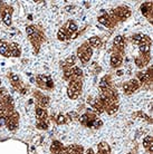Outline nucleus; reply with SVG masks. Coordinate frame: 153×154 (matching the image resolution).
<instances>
[{
	"label": "nucleus",
	"mask_w": 153,
	"mask_h": 154,
	"mask_svg": "<svg viewBox=\"0 0 153 154\" xmlns=\"http://www.w3.org/2000/svg\"><path fill=\"white\" fill-rule=\"evenodd\" d=\"M9 54H10V56H12V57H18L20 55L19 46H18L17 44H11V45L9 46Z\"/></svg>",
	"instance_id": "obj_8"
},
{
	"label": "nucleus",
	"mask_w": 153,
	"mask_h": 154,
	"mask_svg": "<svg viewBox=\"0 0 153 154\" xmlns=\"http://www.w3.org/2000/svg\"><path fill=\"white\" fill-rule=\"evenodd\" d=\"M86 154H94V152H93V150H88L87 152H86Z\"/></svg>",
	"instance_id": "obj_28"
},
{
	"label": "nucleus",
	"mask_w": 153,
	"mask_h": 154,
	"mask_svg": "<svg viewBox=\"0 0 153 154\" xmlns=\"http://www.w3.org/2000/svg\"><path fill=\"white\" fill-rule=\"evenodd\" d=\"M80 89H82V81L80 79H72L68 86V96L72 100H75L80 96Z\"/></svg>",
	"instance_id": "obj_1"
},
{
	"label": "nucleus",
	"mask_w": 153,
	"mask_h": 154,
	"mask_svg": "<svg viewBox=\"0 0 153 154\" xmlns=\"http://www.w3.org/2000/svg\"><path fill=\"white\" fill-rule=\"evenodd\" d=\"M74 64H75V57L72 56V57H69L68 59H66V62L64 63V67H65V68H70Z\"/></svg>",
	"instance_id": "obj_19"
},
{
	"label": "nucleus",
	"mask_w": 153,
	"mask_h": 154,
	"mask_svg": "<svg viewBox=\"0 0 153 154\" xmlns=\"http://www.w3.org/2000/svg\"><path fill=\"white\" fill-rule=\"evenodd\" d=\"M113 14H114L115 17L119 18V19H125V18H127V17L131 15L130 10H129L126 7H119Z\"/></svg>",
	"instance_id": "obj_4"
},
{
	"label": "nucleus",
	"mask_w": 153,
	"mask_h": 154,
	"mask_svg": "<svg viewBox=\"0 0 153 154\" xmlns=\"http://www.w3.org/2000/svg\"><path fill=\"white\" fill-rule=\"evenodd\" d=\"M98 154H110L111 153V149H110V145L105 142H102L98 144Z\"/></svg>",
	"instance_id": "obj_7"
},
{
	"label": "nucleus",
	"mask_w": 153,
	"mask_h": 154,
	"mask_svg": "<svg viewBox=\"0 0 153 154\" xmlns=\"http://www.w3.org/2000/svg\"><path fill=\"white\" fill-rule=\"evenodd\" d=\"M98 21H100L101 23H103V25H105V26H107V27H111V25H110L111 18H110V17H108L107 15H105V16H101L100 18H98Z\"/></svg>",
	"instance_id": "obj_15"
},
{
	"label": "nucleus",
	"mask_w": 153,
	"mask_h": 154,
	"mask_svg": "<svg viewBox=\"0 0 153 154\" xmlns=\"http://www.w3.org/2000/svg\"><path fill=\"white\" fill-rule=\"evenodd\" d=\"M58 38L61 40H65L66 39V30L64 28H61V30L58 31Z\"/></svg>",
	"instance_id": "obj_22"
},
{
	"label": "nucleus",
	"mask_w": 153,
	"mask_h": 154,
	"mask_svg": "<svg viewBox=\"0 0 153 154\" xmlns=\"http://www.w3.org/2000/svg\"><path fill=\"white\" fill-rule=\"evenodd\" d=\"M140 86H141L140 82H138L136 79H131V81H129L127 83L123 85V89L126 94H131V93L135 92L136 89L140 88Z\"/></svg>",
	"instance_id": "obj_3"
},
{
	"label": "nucleus",
	"mask_w": 153,
	"mask_h": 154,
	"mask_svg": "<svg viewBox=\"0 0 153 154\" xmlns=\"http://www.w3.org/2000/svg\"><path fill=\"white\" fill-rule=\"evenodd\" d=\"M88 42L92 45L93 47H100L102 42H101V39L98 37H92V38L88 40Z\"/></svg>",
	"instance_id": "obj_17"
},
{
	"label": "nucleus",
	"mask_w": 153,
	"mask_h": 154,
	"mask_svg": "<svg viewBox=\"0 0 153 154\" xmlns=\"http://www.w3.org/2000/svg\"><path fill=\"white\" fill-rule=\"evenodd\" d=\"M67 117H68V119H70V121H74L75 119H78V117H77V113L76 112H70V113H68Z\"/></svg>",
	"instance_id": "obj_26"
},
{
	"label": "nucleus",
	"mask_w": 153,
	"mask_h": 154,
	"mask_svg": "<svg viewBox=\"0 0 153 154\" xmlns=\"http://www.w3.org/2000/svg\"><path fill=\"white\" fill-rule=\"evenodd\" d=\"M123 62V58L122 56L116 51V54H113L111 57V64L113 67H119Z\"/></svg>",
	"instance_id": "obj_5"
},
{
	"label": "nucleus",
	"mask_w": 153,
	"mask_h": 154,
	"mask_svg": "<svg viewBox=\"0 0 153 154\" xmlns=\"http://www.w3.org/2000/svg\"><path fill=\"white\" fill-rule=\"evenodd\" d=\"M150 60V57L149 55H143V56H140L135 59V64L139 66V67H144V66L149 63Z\"/></svg>",
	"instance_id": "obj_6"
},
{
	"label": "nucleus",
	"mask_w": 153,
	"mask_h": 154,
	"mask_svg": "<svg viewBox=\"0 0 153 154\" xmlns=\"http://www.w3.org/2000/svg\"><path fill=\"white\" fill-rule=\"evenodd\" d=\"M5 124H6V117L4 115H1L0 116V126H2Z\"/></svg>",
	"instance_id": "obj_27"
},
{
	"label": "nucleus",
	"mask_w": 153,
	"mask_h": 154,
	"mask_svg": "<svg viewBox=\"0 0 153 154\" xmlns=\"http://www.w3.org/2000/svg\"><path fill=\"white\" fill-rule=\"evenodd\" d=\"M67 149L72 154H83V147L78 146V145H72Z\"/></svg>",
	"instance_id": "obj_13"
},
{
	"label": "nucleus",
	"mask_w": 153,
	"mask_h": 154,
	"mask_svg": "<svg viewBox=\"0 0 153 154\" xmlns=\"http://www.w3.org/2000/svg\"><path fill=\"white\" fill-rule=\"evenodd\" d=\"M63 149V145H61V142H58V141H54L53 144H52V151L54 152H57V151L61 150Z\"/></svg>",
	"instance_id": "obj_18"
},
{
	"label": "nucleus",
	"mask_w": 153,
	"mask_h": 154,
	"mask_svg": "<svg viewBox=\"0 0 153 154\" xmlns=\"http://www.w3.org/2000/svg\"><path fill=\"white\" fill-rule=\"evenodd\" d=\"M56 121H57V124H64V123H66V121H67V119H66V116L59 115Z\"/></svg>",
	"instance_id": "obj_24"
},
{
	"label": "nucleus",
	"mask_w": 153,
	"mask_h": 154,
	"mask_svg": "<svg viewBox=\"0 0 153 154\" xmlns=\"http://www.w3.org/2000/svg\"><path fill=\"white\" fill-rule=\"evenodd\" d=\"M78 57L83 63H87L89 60V58L92 56V48L87 46V44H84L83 46L78 49Z\"/></svg>",
	"instance_id": "obj_2"
},
{
	"label": "nucleus",
	"mask_w": 153,
	"mask_h": 154,
	"mask_svg": "<svg viewBox=\"0 0 153 154\" xmlns=\"http://www.w3.org/2000/svg\"><path fill=\"white\" fill-rule=\"evenodd\" d=\"M143 144H144V147L146 150H149V152L152 153V137L151 136H146L144 141H143Z\"/></svg>",
	"instance_id": "obj_14"
},
{
	"label": "nucleus",
	"mask_w": 153,
	"mask_h": 154,
	"mask_svg": "<svg viewBox=\"0 0 153 154\" xmlns=\"http://www.w3.org/2000/svg\"><path fill=\"white\" fill-rule=\"evenodd\" d=\"M4 21L7 25H10V23H11V15H10V12H5L4 14Z\"/></svg>",
	"instance_id": "obj_21"
},
{
	"label": "nucleus",
	"mask_w": 153,
	"mask_h": 154,
	"mask_svg": "<svg viewBox=\"0 0 153 154\" xmlns=\"http://www.w3.org/2000/svg\"><path fill=\"white\" fill-rule=\"evenodd\" d=\"M66 27H67V31H68L69 34H73V32H75L77 30V26L73 21H68L67 25H66Z\"/></svg>",
	"instance_id": "obj_16"
},
{
	"label": "nucleus",
	"mask_w": 153,
	"mask_h": 154,
	"mask_svg": "<svg viewBox=\"0 0 153 154\" xmlns=\"http://www.w3.org/2000/svg\"><path fill=\"white\" fill-rule=\"evenodd\" d=\"M37 126H38L39 128H42V130H46L47 124L45 123V121H39L38 123H37Z\"/></svg>",
	"instance_id": "obj_25"
},
{
	"label": "nucleus",
	"mask_w": 153,
	"mask_h": 154,
	"mask_svg": "<svg viewBox=\"0 0 153 154\" xmlns=\"http://www.w3.org/2000/svg\"><path fill=\"white\" fill-rule=\"evenodd\" d=\"M37 96H38V98H37V103H38L39 106L42 108L46 107L47 105H48V97H46L45 95L40 94V93L37 94Z\"/></svg>",
	"instance_id": "obj_9"
},
{
	"label": "nucleus",
	"mask_w": 153,
	"mask_h": 154,
	"mask_svg": "<svg viewBox=\"0 0 153 154\" xmlns=\"http://www.w3.org/2000/svg\"><path fill=\"white\" fill-rule=\"evenodd\" d=\"M140 51L143 53V55H149L150 45H146V44H142V45H140Z\"/></svg>",
	"instance_id": "obj_20"
},
{
	"label": "nucleus",
	"mask_w": 153,
	"mask_h": 154,
	"mask_svg": "<svg viewBox=\"0 0 153 154\" xmlns=\"http://www.w3.org/2000/svg\"><path fill=\"white\" fill-rule=\"evenodd\" d=\"M110 86H111V84H110V77L105 76L104 78H102V81H101V83H100L101 88L107 89V88H110Z\"/></svg>",
	"instance_id": "obj_12"
},
{
	"label": "nucleus",
	"mask_w": 153,
	"mask_h": 154,
	"mask_svg": "<svg viewBox=\"0 0 153 154\" xmlns=\"http://www.w3.org/2000/svg\"><path fill=\"white\" fill-rule=\"evenodd\" d=\"M102 125H103V122H102L101 119H95L94 121H93V124H92L93 127H95V128H98V127H101Z\"/></svg>",
	"instance_id": "obj_23"
},
{
	"label": "nucleus",
	"mask_w": 153,
	"mask_h": 154,
	"mask_svg": "<svg viewBox=\"0 0 153 154\" xmlns=\"http://www.w3.org/2000/svg\"><path fill=\"white\" fill-rule=\"evenodd\" d=\"M36 115L39 121H45L47 119V112L45 108L42 107H37L36 108Z\"/></svg>",
	"instance_id": "obj_10"
},
{
	"label": "nucleus",
	"mask_w": 153,
	"mask_h": 154,
	"mask_svg": "<svg viewBox=\"0 0 153 154\" xmlns=\"http://www.w3.org/2000/svg\"><path fill=\"white\" fill-rule=\"evenodd\" d=\"M0 54L2 55V56H6V57L10 56V54H9V45H8L7 42H0Z\"/></svg>",
	"instance_id": "obj_11"
}]
</instances>
